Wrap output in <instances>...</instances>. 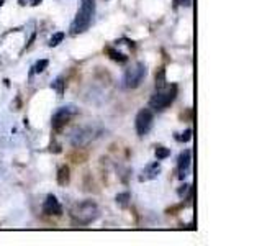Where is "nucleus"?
<instances>
[{
	"label": "nucleus",
	"mask_w": 262,
	"mask_h": 246,
	"mask_svg": "<svg viewBox=\"0 0 262 246\" xmlns=\"http://www.w3.org/2000/svg\"><path fill=\"white\" fill-rule=\"evenodd\" d=\"M98 205L94 200H84L76 203L71 210L72 220L79 225H90L98 218Z\"/></svg>",
	"instance_id": "nucleus-2"
},
{
	"label": "nucleus",
	"mask_w": 262,
	"mask_h": 246,
	"mask_svg": "<svg viewBox=\"0 0 262 246\" xmlns=\"http://www.w3.org/2000/svg\"><path fill=\"white\" fill-rule=\"evenodd\" d=\"M179 2H180V5L190 7V5H192V2H193V0H179Z\"/></svg>",
	"instance_id": "nucleus-21"
},
{
	"label": "nucleus",
	"mask_w": 262,
	"mask_h": 246,
	"mask_svg": "<svg viewBox=\"0 0 262 246\" xmlns=\"http://www.w3.org/2000/svg\"><path fill=\"white\" fill-rule=\"evenodd\" d=\"M164 86H166V71L161 68L159 69V74H156V87L161 89Z\"/></svg>",
	"instance_id": "nucleus-17"
},
{
	"label": "nucleus",
	"mask_w": 262,
	"mask_h": 246,
	"mask_svg": "<svg viewBox=\"0 0 262 246\" xmlns=\"http://www.w3.org/2000/svg\"><path fill=\"white\" fill-rule=\"evenodd\" d=\"M64 86H66V82H64V79L62 77H57L56 79V82H53V84H51V87L56 90V92L57 94H59V95H62L64 94Z\"/></svg>",
	"instance_id": "nucleus-18"
},
{
	"label": "nucleus",
	"mask_w": 262,
	"mask_h": 246,
	"mask_svg": "<svg viewBox=\"0 0 262 246\" xmlns=\"http://www.w3.org/2000/svg\"><path fill=\"white\" fill-rule=\"evenodd\" d=\"M190 164H192V151L190 150H184L179 154V161H177V168H179V179H185L190 172Z\"/></svg>",
	"instance_id": "nucleus-8"
},
{
	"label": "nucleus",
	"mask_w": 262,
	"mask_h": 246,
	"mask_svg": "<svg viewBox=\"0 0 262 246\" xmlns=\"http://www.w3.org/2000/svg\"><path fill=\"white\" fill-rule=\"evenodd\" d=\"M69 168L68 166H61L59 171H57V184L59 186H68L71 180V174H69Z\"/></svg>",
	"instance_id": "nucleus-11"
},
{
	"label": "nucleus",
	"mask_w": 262,
	"mask_h": 246,
	"mask_svg": "<svg viewBox=\"0 0 262 246\" xmlns=\"http://www.w3.org/2000/svg\"><path fill=\"white\" fill-rule=\"evenodd\" d=\"M106 53H108V56L112 57L113 61H117V63H126L128 61L126 54H123V53L117 51V49H113V48H106Z\"/></svg>",
	"instance_id": "nucleus-12"
},
{
	"label": "nucleus",
	"mask_w": 262,
	"mask_h": 246,
	"mask_svg": "<svg viewBox=\"0 0 262 246\" xmlns=\"http://www.w3.org/2000/svg\"><path fill=\"white\" fill-rule=\"evenodd\" d=\"M159 172H161V162L159 161H154V162H151V164H147V166L144 168V171H143V174L139 176V180H152V179H156L159 176Z\"/></svg>",
	"instance_id": "nucleus-10"
},
{
	"label": "nucleus",
	"mask_w": 262,
	"mask_h": 246,
	"mask_svg": "<svg viewBox=\"0 0 262 246\" xmlns=\"http://www.w3.org/2000/svg\"><path fill=\"white\" fill-rule=\"evenodd\" d=\"M177 97V86L172 84L169 87H161L156 90V94H152V97L149 98V107L158 112H162L166 110L167 107L176 100Z\"/></svg>",
	"instance_id": "nucleus-3"
},
{
	"label": "nucleus",
	"mask_w": 262,
	"mask_h": 246,
	"mask_svg": "<svg viewBox=\"0 0 262 246\" xmlns=\"http://www.w3.org/2000/svg\"><path fill=\"white\" fill-rule=\"evenodd\" d=\"M41 0H31V5H39Z\"/></svg>",
	"instance_id": "nucleus-22"
},
{
	"label": "nucleus",
	"mask_w": 262,
	"mask_h": 246,
	"mask_svg": "<svg viewBox=\"0 0 262 246\" xmlns=\"http://www.w3.org/2000/svg\"><path fill=\"white\" fill-rule=\"evenodd\" d=\"M77 113V109L74 105H64V107H59L56 112H54V115H53V120H51V125H53V128H56V130H59V128H62L66 123H68L74 115Z\"/></svg>",
	"instance_id": "nucleus-7"
},
{
	"label": "nucleus",
	"mask_w": 262,
	"mask_h": 246,
	"mask_svg": "<svg viewBox=\"0 0 262 246\" xmlns=\"http://www.w3.org/2000/svg\"><path fill=\"white\" fill-rule=\"evenodd\" d=\"M62 39H64V33H62V31H59V33H54V35L51 36V39H49V43H48V45L51 46V48H54V46L59 45Z\"/></svg>",
	"instance_id": "nucleus-19"
},
{
	"label": "nucleus",
	"mask_w": 262,
	"mask_h": 246,
	"mask_svg": "<svg viewBox=\"0 0 262 246\" xmlns=\"http://www.w3.org/2000/svg\"><path fill=\"white\" fill-rule=\"evenodd\" d=\"M4 5V0H0V7H2Z\"/></svg>",
	"instance_id": "nucleus-23"
},
{
	"label": "nucleus",
	"mask_w": 262,
	"mask_h": 246,
	"mask_svg": "<svg viewBox=\"0 0 262 246\" xmlns=\"http://www.w3.org/2000/svg\"><path fill=\"white\" fill-rule=\"evenodd\" d=\"M170 156V150L169 148H164V146H158L156 148V159L158 161H162Z\"/></svg>",
	"instance_id": "nucleus-14"
},
{
	"label": "nucleus",
	"mask_w": 262,
	"mask_h": 246,
	"mask_svg": "<svg viewBox=\"0 0 262 246\" xmlns=\"http://www.w3.org/2000/svg\"><path fill=\"white\" fill-rule=\"evenodd\" d=\"M49 66V61L48 59H39L35 66L31 68V74H39V72H43L46 68Z\"/></svg>",
	"instance_id": "nucleus-15"
},
{
	"label": "nucleus",
	"mask_w": 262,
	"mask_h": 246,
	"mask_svg": "<svg viewBox=\"0 0 262 246\" xmlns=\"http://www.w3.org/2000/svg\"><path fill=\"white\" fill-rule=\"evenodd\" d=\"M147 74V68L144 63H135L131 68L126 69L125 77H123V82H125L126 89H136L141 86V82L144 80Z\"/></svg>",
	"instance_id": "nucleus-4"
},
{
	"label": "nucleus",
	"mask_w": 262,
	"mask_h": 246,
	"mask_svg": "<svg viewBox=\"0 0 262 246\" xmlns=\"http://www.w3.org/2000/svg\"><path fill=\"white\" fill-rule=\"evenodd\" d=\"M177 194H179L180 199H188V200H190V199H192V195H193V186H190V184H184V186L177 191Z\"/></svg>",
	"instance_id": "nucleus-13"
},
{
	"label": "nucleus",
	"mask_w": 262,
	"mask_h": 246,
	"mask_svg": "<svg viewBox=\"0 0 262 246\" xmlns=\"http://www.w3.org/2000/svg\"><path fill=\"white\" fill-rule=\"evenodd\" d=\"M95 138V130L92 127H79L69 135V143L74 148H82Z\"/></svg>",
	"instance_id": "nucleus-5"
},
{
	"label": "nucleus",
	"mask_w": 262,
	"mask_h": 246,
	"mask_svg": "<svg viewBox=\"0 0 262 246\" xmlns=\"http://www.w3.org/2000/svg\"><path fill=\"white\" fill-rule=\"evenodd\" d=\"M179 141H184V143H187V141H190L192 139V128H187L184 133H182V136H176Z\"/></svg>",
	"instance_id": "nucleus-20"
},
{
	"label": "nucleus",
	"mask_w": 262,
	"mask_h": 246,
	"mask_svg": "<svg viewBox=\"0 0 262 246\" xmlns=\"http://www.w3.org/2000/svg\"><path fill=\"white\" fill-rule=\"evenodd\" d=\"M95 15V0H82L76 13V18L71 23V35H80L89 30Z\"/></svg>",
	"instance_id": "nucleus-1"
},
{
	"label": "nucleus",
	"mask_w": 262,
	"mask_h": 246,
	"mask_svg": "<svg viewBox=\"0 0 262 246\" xmlns=\"http://www.w3.org/2000/svg\"><path fill=\"white\" fill-rule=\"evenodd\" d=\"M43 213L45 215H54V217L62 215V207H61L59 200L56 199V195L49 194L46 197V200L43 203Z\"/></svg>",
	"instance_id": "nucleus-9"
},
{
	"label": "nucleus",
	"mask_w": 262,
	"mask_h": 246,
	"mask_svg": "<svg viewBox=\"0 0 262 246\" xmlns=\"http://www.w3.org/2000/svg\"><path fill=\"white\" fill-rule=\"evenodd\" d=\"M152 121H154V115L149 109H141L136 115V133L139 136H146L152 128Z\"/></svg>",
	"instance_id": "nucleus-6"
},
{
	"label": "nucleus",
	"mask_w": 262,
	"mask_h": 246,
	"mask_svg": "<svg viewBox=\"0 0 262 246\" xmlns=\"http://www.w3.org/2000/svg\"><path fill=\"white\" fill-rule=\"evenodd\" d=\"M129 199H131V194L129 192H121V194L117 195V203L120 205V207H126Z\"/></svg>",
	"instance_id": "nucleus-16"
}]
</instances>
